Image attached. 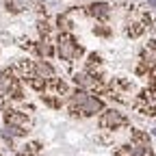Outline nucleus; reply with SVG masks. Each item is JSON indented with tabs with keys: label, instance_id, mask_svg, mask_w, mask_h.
<instances>
[{
	"label": "nucleus",
	"instance_id": "1",
	"mask_svg": "<svg viewBox=\"0 0 156 156\" xmlns=\"http://www.w3.org/2000/svg\"><path fill=\"white\" fill-rule=\"evenodd\" d=\"M69 111L74 115L89 117V115H95L98 111H102V100L95 95H89L87 91H76L69 100Z\"/></svg>",
	"mask_w": 156,
	"mask_h": 156
},
{
	"label": "nucleus",
	"instance_id": "2",
	"mask_svg": "<svg viewBox=\"0 0 156 156\" xmlns=\"http://www.w3.org/2000/svg\"><path fill=\"white\" fill-rule=\"evenodd\" d=\"M124 126H128V119L115 108L104 111L100 117V128H104V130H117V128H124Z\"/></svg>",
	"mask_w": 156,
	"mask_h": 156
},
{
	"label": "nucleus",
	"instance_id": "3",
	"mask_svg": "<svg viewBox=\"0 0 156 156\" xmlns=\"http://www.w3.org/2000/svg\"><path fill=\"white\" fill-rule=\"evenodd\" d=\"M58 56L63 58V61H72V58L76 56H80L83 54V48L80 46H76V41L69 37V35H63L61 39H58Z\"/></svg>",
	"mask_w": 156,
	"mask_h": 156
},
{
	"label": "nucleus",
	"instance_id": "4",
	"mask_svg": "<svg viewBox=\"0 0 156 156\" xmlns=\"http://www.w3.org/2000/svg\"><path fill=\"white\" fill-rule=\"evenodd\" d=\"M74 83L80 87V89H100L102 83L100 78L91 72H80V74H74Z\"/></svg>",
	"mask_w": 156,
	"mask_h": 156
},
{
	"label": "nucleus",
	"instance_id": "5",
	"mask_svg": "<svg viewBox=\"0 0 156 156\" xmlns=\"http://www.w3.org/2000/svg\"><path fill=\"white\" fill-rule=\"evenodd\" d=\"M15 74L13 69H5V72H0V98H9L11 89L15 87Z\"/></svg>",
	"mask_w": 156,
	"mask_h": 156
},
{
	"label": "nucleus",
	"instance_id": "6",
	"mask_svg": "<svg viewBox=\"0 0 156 156\" xmlns=\"http://www.w3.org/2000/svg\"><path fill=\"white\" fill-rule=\"evenodd\" d=\"M5 122H7V126H17V128H24V130H28V126H30L26 115L20 113V111H7L5 113Z\"/></svg>",
	"mask_w": 156,
	"mask_h": 156
},
{
	"label": "nucleus",
	"instance_id": "7",
	"mask_svg": "<svg viewBox=\"0 0 156 156\" xmlns=\"http://www.w3.org/2000/svg\"><path fill=\"white\" fill-rule=\"evenodd\" d=\"M87 13L91 15V17H106L108 13H111V7L106 5V2H95V5H91V7H87Z\"/></svg>",
	"mask_w": 156,
	"mask_h": 156
},
{
	"label": "nucleus",
	"instance_id": "8",
	"mask_svg": "<svg viewBox=\"0 0 156 156\" xmlns=\"http://www.w3.org/2000/svg\"><path fill=\"white\" fill-rule=\"evenodd\" d=\"M141 61H143L145 65H156V39H152V41L147 44V48L143 50Z\"/></svg>",
	"mask_w": 156,
	"mask_h": 156
},
{
	"label": "nucleus",
	"instance_id": "9",
	"mask_svg": "<svg viewBox=\"0 0 156 156\" xmlns=\"http://www.w3.org/2000/svg\"><path fill=\"white\" fill-rule=\"evenodd\" d=\"M132 143L139 147V150L150 147V136H147L145 132H141V130H134V132H132Z\"/></svg>",
	"mask_w": 156,
	"mask_h": 156
},
{
	"label": "nucleus",
	"instance_id": "10",
	"mask_svg": "<svg viewBox=\"0 0 156 156\" xmlns=\"http://www.w3.org/2000/svg\"><path fill=\"white\" fill-rule=\"evenodd\" d=\"M115 156H139V147H136L134 143L130 145H119L115 150Z\"/></svg>",
	"mask_w": 156,
	"mask_h": 156
},
{
	"label": "nucleus",
	"instance_id": "11",
	"mask_svg": "<svg viewBox=\"0 0 156 156\" xmlns=\"http://www.w3.org/2000/svg\"><path fill=\"white\" fill-rule=\"evenodd\" d=\"M30 2H33V0H7V7H9L13 13H17V11L30 7Z\"/></svg>",
	"mask_w": 156,
	"mask_h": 156
},
{
	"label": "nucleus",
	"instance_id": "12",
	"mask_svg": "<svg viewBox=\"0 0 156 156\" xmlns=\"http://www.w3.org/2000/svg\"><path fill=\"white\" fill-rule=\"evenodd\" d=\"M35 72H37V76H46V78H52L54 76V72H52V67L48 65V63H37L35 65Z\"/></svg>",
	"mask_w": 156,
	"mask_h": 156
},
{
	"label": "nucleus",
	"instance_id": "13",
	"mask_svg": "<svg viewBox=\"0 0 156 156\" xmlns=\"http://www.w3.org/2000/svg\"><path fill=\"white\" fill-rule=\"evenodd\" d=\"M37 150H39V145H37V143H24L22 147L17 150V156H33Z\"/></svg>",
	"mask_w": 156,
	"mask_h": 156
},
{
	"label": "nucleus",
	"instance_id": "14",
	"mask_svg": "<svg viewBox=\"0 0 156 156\" xmlns=\"http://www.w3.org/2000/svg\"><path fill=\"white\" fill-rule=\"evenodd\" d=\"M58 28H63V30H69L72 28V22H69V15L67 13L58 15Z\"/></svg>",
	"mask_w": 156,
	"mask_h": 156
},
{
	"label": "nucleus",
	"instance_id": "15",
	"mask_svg": "<svg viewBox=\"0 0 156 156\" xmlns=\"http://www.w3.org/2000/svg\"><path fill=\"white\" fill-rule=\"evenodd\" d=\"M37 52L44 54V56H50V54H52V46L46 44V41H41V44H37Z\"/></svg>",
	"mask_w": 156,
	"mask_h": 156
},
{
	"label": "nucleus",
	"instance_id": "16",
	"mask_svg": "<svg viewBox=\"0 0 156 156\" xmlns=\"http://www.w3.org/2000/svg\"><path fill=\"white\" fill-rule=\"evenodd\" d=\"M141 33H143V24H132V26L128 28V35H130V37H139Z\"/></svg>",
	"mask_w": 156,
	"mask_h": 156
},
{
	"label": "nucleus",
	"instance_id": "17",
	"mask_svg": "<svg viewBox=\"0 0 156 156\" xmlns=\"http://www.w3.org/2000/svg\"><path fill=\"white\" fill-rule=\"evenodd\" d=\"M152 78H154V83H156V65H154V69H152Z\"/></svg>",
	"mask_w": 156,
	"mask_h": 156
},
{
	"label": "nucleus",
	"instance_id": "18",
	"mask_svg": "<svg viewBox=\"0 0 156 156\" xmlns=\"http://www.w3.org/2000/svg\"><path fill=\"white\" fill-rule=\"evenodd\" d=\"M147 2H150L152 7H156V0H147Z\"/></svg>",
	"mask_w": 156,
	"mask_h": 156
}]
</instances>
